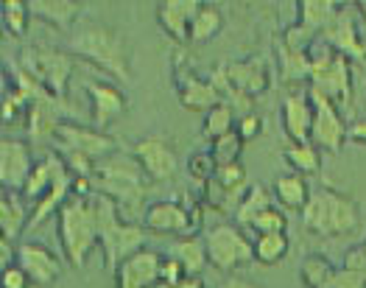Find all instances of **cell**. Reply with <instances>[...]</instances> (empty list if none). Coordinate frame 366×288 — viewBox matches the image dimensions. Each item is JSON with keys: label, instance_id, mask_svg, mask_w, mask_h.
I'll use <instances>...</instances> for the list:
<instances>
[{"label": "cell", "instance_id": "47", "mask_svg": "<svg viewBox=\"0 0 366 288\" xmlns=\"http://www.w3.org/2000/svg\"><path fill=\"white\" fill-rule=\"evenodd\" d=\"M157 288H204V283H202L199 277H184L182 283H177V286H162V283H159Z\"/></svg>", "mask_w": 366, "mask_h": 288}, {"label": "cell", "instance_id": "25", "mask_svg": "<svg viewBox=\"0 0 366 288\" xmlns=\"http://www.w3.org/2000/svg\"><path fill=\"white\" fill-rule=\"evenodd\" d=\"M338 9H341V3H333V0H300L297 3V11H300L297 23L319 36L325 31V26L336 17Z\"/></svg>", "mask_w": 366, "mask_h": 288}, {"label": "cell", "instance_id": "43", "mask_svg": "<svg viewBox=\"0 0 366 288\" xmlns=\"http://www.w3.org/2000/svg\"><path fill=\"white\" fill-rule=\"evenodd\" d=\"M263 126V121H260V115H254V112H249V115H241V121H238V134L246 140H252L257 131Z\"/></svg>", "mask_w": 366, "mask_h": 288}, {"label": "cell", "instance_id": "39", "mask_svg": "<svg viewBox=\"0 0 366 288\" xmlns=\"http://www.w3.org/2000/svg\"><path fill=\"white\" fill-rule=\"evenodd\" d=\"M184 277H187V272H184V266L177 257H162V266H159V283L162 286H177V283H182Z\"/></svg>", "mask_w": 366, "mask_h": 288}, {"label": "cell", "instance_id": "31", "mask_svg": "<svg viewBox=\"0 0 366 288\" xmlns=\"http://www.w3.org/2000/svg\"><path fill=\"white\" fill-rule=\"evenodd\" d=\"M221 9L213 3H202L196 20H193V29H190V42H207L213 39L215 34L221 31Z\"/></svg>", "mask_w": 366, "mask_h": 288}, {"label": "cell", "instance_id": "33", "mask_svg": "<svg viewBox=\"0 0 366 288\" xmlns=\"http://www.w3.org/2000/svg\"><path fill=\"white\" fill-rule=\"evenodd\" d=\"M29 11L31 3L26 0H3L0 3V14H3V26L11 36H23L29 29Z\"/></svg>", "mask_w": 366, "mask_h": 288}, {"label": "cell", "instance_id": "11", "mask_svg": "<svg viewBox=\"0 0 366 288\" xmlns=\"http://www.w3.org/2000/svg\"><path fill=\"white\" fill-rule=\"evenodd\" d=\"M54 146H56V152H79V154H84L90 160L101 162L107 157H112L118 143L107 131H95V129H84L61 121L56 126V134H54Z\"/></svg>", "mask_w": 366, "mask_h": 288}, {"label": "cell", "instance_id": "12", "mask_svg": "<svg viewBox=\"0 0 366 288\" xmlns=\"http://www.w3.org/2000/svg\"><path fill=\"white\" fill-rule=\"evenodd\" d=\"M36 162L31 160V146L23 140H11V137H3L0 143V182L6 191L20 193L26 179L31 177Z\"/></svg>", "mask_w": 366, "mask_h": 288}, {"label": "cell", "instance_id": "19", "mask_svg": "<svg viewBox=\"0 0 366 288\" xmlns=\"http://www.w3.org/2000/svg\"><path fill=\"white\" fill-rule=\"evenodd\" d=\"M87 96H90L92 104V121H95L98 129L109 126L115 118H121L123 112H126V96L121 93V87H115V84L90 81L87 84Z\"/></svg>", "mask_w": 366, "mask_h": 288}, {"label": "cell", "instance_id": "28", "mask_svg": "<svg viewBox=\"0 0 366 288\" xmlns=\"http://www.w3.org/2000/svg\"><path fill=\"white\" fill-rule=\"evenodd\" d=\"M272 204H274V199H272L269 188H263V185H249V191H246L244 202L238 204L235 216H238V222L244 227H252L254 219H257L263 210H269Z\"/></svg>", "mask_w": 366, "mask_h": 288}, {"label": "cell", "instance_id": "32", "mask_svg": "<svg viewBox=\"0 0 366 288\" xmlns=\"http://www.w3.org/2000/svg\"><path fill=\"white\" fill-rule=\"evenodd\" d=\"M333 274H336V269L325 255H307L302 260V280L307 288H327Z\"/></svg>", "mask_w": 366, "mask_h": 288}, {"label": "cell", "instance_id": "41", "mask_svg": "<svg viewBox=\"0 0 366 288\" xmlns=\"http://www.w3.org/2000/svg\"><path fill=\"white\" fill-rule=\"evenodd\" d=\"M0 286L3 288H29L31 277L20 269V266H9V269H3V274H0Z\"/></svg>", "mask_w": 366, "mask_h": 288}, {"label": "cell", "instance_id": "18", "mask_svg": "<svg viewBox=\"0 0 366 288\" xmlns=\"http://www.w3.org/2000/svg\"><path fill=\"white\" fill-rule=\"evenodd\" d=\"M282 126L291 143H310L313 126V104L307 93H288L282 101Z\"/></svg>", "mask_w": 366, "mask_h": 288}, {"label": "cell", "instance_id": "6", "mask_svg": "<svg viewBox=\"0 0 366 288\" xmlns=\"http://www.w3.org/2000/svg\"><path fill=\"white\" fill-rule=\"evenodd\" d=\"M307 59H310V84L319 87L336 106H347L352 101L350 59L341 56L322 39H316L307 48Z\"/></svg>", "mask_w": 366, "mask_h": 288}, {"label": "cell", "instance_id": "27", "mask_svg": "<svg viewBox=\"0 0 366 288\" xmlns=\"http://www.w3.org/2000/svg\"><path fill=\"white\" fill-rule=\"evenodd\" d=\"M0 229L3 241H14L26 229V207L17 196H11V191H3L0 196Z\"/></svg>", "mask_w": 366, "mask_h": 288}, {"label": "cell", "instance_id": "10", "mask_svg": "<svg viewBox=\"0 0 366 288\" xmlns=\"http://www.w3.org/2000/svg\"><path fill=\"white\" fill-rule=\"evenodd\" d=\"M355 3H341V9L336 11V17L325 26V31L319 34L322 42H327L333 51H338L341 56H347L350 62H366V42L358 26L361 20L355 17Z\"/></svg>", "mask_w": 366, "mask_h": 288}, {"label": "cell", "instance_id": "7", "mask_svg": "<svg viewBox=\"0 0 366 288\" xmlns=\"http://www.w3.org/2000/svg\"><path fill=\"white\" fill-rule=\"evenodd\" d=\"M23 70L45 87L48 96L61 98L64 90H67L70 73H73V59L64 51L36 45V48H26L23 51Z\"/></svg>", "mask_w": 366, "mask_h": 288}, {"label": "cell", "instance_id": "37", "mask_svg": "<svg viewBox=\"0 0 366 288\" xmlns=\"http://www.w3.org/2000/svg\"><path fill=\"white\" fill-rule=\"evenodd\" d=\"M285 227H288L285 213H282L277 204H272L269 210H263V213L254 219L252 229H254L257 235H272V232H285Z\"/></svg>", "mask_w": 366, "mask_h": 288}, {"label": "cell", "instance_id": "22", "mask_svg": "<svg viewBox=\"0 0 366 288\" xmlns=\"http://www.w3.org/2000/svg\"><path fill=\"white\" fill-rule=\"evenodd\" d=\"M61 168V157L59 154H48L45 160H39L34 165V171H31V177L26 179V185H23V199H29V202H42L51 188H54V182H56V174H59Z\"/></svg>", "mask_w": 366, "mask_h": 288}, {"label": "cell", "instance_id": "23", "mask_svg": "<svg viewBox=\"0 0 366 288\" xmlns=\"http://www.w3.org/2000/svg\"><path fill=\"white\" fill-rule=\"evenodd\" d=\"M31 11L39 14L42 20H48L51 26H59L61 31H73L81 20V3L76 0H34L31 3Z\"/></svg>", "mask_w": 366, "mask_h": 288}, {"label": "cell", "instance_id": "38", "mask_svg": "<svg viewBox=\"0 0 366 288\" xmlns=\"http://www.w3.org/2000/svg\"><path fill=\"white\" fill-rule=\"evenodd\" d=\"M187 168H190V177H196V179H202V182H210L215 177V171H218V165H215L210 152H196V154H190Z\"/></svg>", "mask_w": 366, "mask_h": 288}, {"label": "cell", "instance_id": "14", "mask_svg": "<svg viewBox=\"0 0 366 288\" xmlns=\"http://www.w3.org/2000/svg\"><path fill=\"white\" fill-rule=\"evenodd\" d=\"M143 224L152 232H174V235H196L199 224L182 202H154L143 210Z\"/></svg>", "mask_w": 366, "mask_h": 288}, {"label": "cell", "instance_id": "5", "mask_svg": "<svg viewBox=\"0 0 366 288\" xmlns=\"http://www.w3.org/2000/svg\"><path fill=\"white\" fill-rule=\"evenodd\" d=\"M358 204L355 199L336 193L330 188H322V191L310 193L305 210H302V224L305 229L316 232V235H347L358 227Z\"/></svg>", "mask_w": 366, "mask_h": 288}, {"label": "cell", "instance_id": "8", "mask_svg": "<svg viewBox=\"0 0 366 288\" xmlns=\"http://www.w3.org/2000/svg\"><path fill=\"white\" fill-rule=\"evenodd\" d=\"M307 98L313 104V126H310V143L319 149V152H327V154H338L344 140H347V131L350 126L344 124L338 106L325 96L319 87L310 84Z\"/></svg>", "mask_w": 366, "mask_h": 288}, {"label": "cell", "instance_id": "42", "mask_svg": "<svg viewBox=\"0 0 366 288\" xmlns=\"http://www.w3.org/2000/svg\"><path fill=\"white\" fill-rule=\"evenodd\" d=\"M344 266H347V269H355V272H361V274H366V241L355 244V247L344 255Z\"/></svg>", "mask_w": 366, "mask_h": 288}, {"label": "cell", "instance_id": "40", "mask_svg": "<svg viewBox=\"0 0 366 288\" xmlns=\"http://www.w3.org/2000/svg\"><path fill=\"white\" fill-rule=\"evenodd\" d=\"M327 288H366V274L344 266V269H336V274H333Z\"/></svg>", "mask_w": 366, "mask_h": 288}, {"label": "cell", "instance_id": "4", "mask_svg": "<svg viewBox=\"0 0 366 288\" xmlns=\"http://www.w3.org/2000/svg\"><path fill=\"white\" fill-rule=\"evenodd\" d=\"M95 216H98V244L104 247L109 269H118L126 257L143 249L146 244L143 227L123 222L121 207L109 196H95Z\"/></svg>", "mask_w": 366, "mask_h": 288}, {"label": "cell", "instance_id": "30", "mask_svg": "<svg viewBox=\"0 0 366 288\" xmlns=\"http://www.w3.org/2000/svg\"><path fill=\"white\" fill-rule=\"evenodd\" d=\"M254 247V260L263 266H274L288 255V238L285 232H272V235H257L252 241Z\"/></svg>", "mask_w": 366, "mask_h": 288}, {"label": "cell", "instance_id": "16", "mask_svg": "<svg viewBox=\"0 0 366 288\" xmlns=\"http://www.w3.org/2000/svg\"><path fill=\"white\" fill-rule=\"evenodd\" d=\"M17 266L36 286H51L59 277V257L39 241H26L17 247Z\"/></svg>", "mask_w": 366, "mask_h": 288}, {"label": "cell", "instance_id": "48", "mask_svg": "<svg viewBox=\"0 0 366 288\" xmlns=\"http://www.w3.org/2000/svg\"><path fill=\"white\" fill-rule=\"evenodd\" d=\"M355 11H358V20H361V29L366 31V0L355 3Z\"/></svg>", "mask_w": 366, "mask_h": 288}, {"label": "cell", "instance_id": "36", "mask_svg": "<svg viewBox=\"0 0 366 288\" xmlns=\"http://www.w3.org/2000/svg\"><path fill=\"white\" fill-rule=\"evenodd\" d=\"M241 149H244V137H241L238 131H229V134H224V137L213 140V152H210V154H213L215 165L221 168V165H232V162H238Z\"/></svg>", "mask_w": 366, "mask_h": 288}, {"label": "cell", "instance_id": "34", "mask_svg": "<svg viewBox=\"0 0 366 288\" xmlns=\"http://www.w3.org/2000/svg\"><path fill=\"white\" fill-rule=\"evenodd\" d=\"M285 160L297 168V174H316L319 171V149L313 143H291L285 149Z\"/></svg>", "mask_w": 366, "mask_h": 288}, {"label": "cell", "instance_id": "21", "mask_svg": "<svg viewBox=\"0 0 366 288\" xmlns=\"http://www.w3.org/2000/svg\"><path fill=\"white\" fill-rule=\"evenodd\" d=\"M179 101H182V106L193 109V112H199V109L210 112L221 104V96H218L213 81H204L196 73H190V76L179 79Z\"/></svg>", "mask_w": 366, "mask_h": 288}, {"label": "cell", "instance_id": "3", "mask_svg": "<svg viewBox=\"0 0 366 288\" xmlns=\"http://www.w3.org/2000/svg\"><path fill=\"white\" fill-rule=\"evenodd\" d=\"M146 174L143 168L137 165V160H129L123 154H112L107 160H101L95 165V174H92V182L95 188L101 191V196H109L121 213H134L143 207L146 202V193H149V185H146Z\"/></svg>", "mask_w": 366, "mask_h": 288}, {"label": "cell", "instance_id": "1", "mask_svg": "<svg viewBox=\"0 0 366 288\" xmlns=\"http://www.w3.org/2000/svg\"><path fill=\"white\" fill-rule=\"evenodd\" d=\"M70 51L95 62V67H104L107 73H112L115 79L129 81L132 70H129V48L121 31H115L107 23L98 20H81L73 31H70Z\"/></svg>", "mask_w": 366, "mask_h": 288}, {"label": "cell", "instance_id": "46", "mask_svg": "<svg viewBox=\"0 0 366 288\" xmlns=\"http://www.w3.org/2000/svg\"><path fill=\"white\" fill-rule=\"evenodd\" d=\"M218 288H260V286H254V283H246V280H241V277H227L224 283Z\"/></svg>", "mask_w": 366, "mask_h": 288}, {"label": "cell", "instance_id": "44", "mask_svg": "<svg viewBox=\"0 0 366 288\" xmlns=\"http://www.w3.org/2000/svg\"><path fill=\"white\" fill-rule=\"evenodd\" d=\"M347 137L355 140V143H366V121H355L347 131Z\"/></svg>", "mask_w": 366, "mask_h": 288}, {"label": "cell", "instance_id": "35", "mask_svg": "<svg viewBox=\"0 0 366 288\" xmlns=\"http://www.w3.org/2000/svg\"><path fill=\"white\" fill-rule=\"evenodd\" d=\"M232 124H235L232 106H229L227 101H221L215 109H210V112L204 115V134H207L210 140H218V137H224V134L232 131Z\"/></svg>", "mask_w": 366, "mask_h": 288}, {"label": "cell", "instance_id": "26", "mask_svg": "<svg viewBox=\"0 0 366 288\" xmlns=\"http://www.w3.org/2000/svg\"><path fill=\"white\" fill-rule=\"evenodd\" d=\"M310 188L302 174H282L274 182V202H280L288 210H305Z\"/></svg>", "mask_w": 366, "mask_h": 288}, {"label": "cell", "instance_id": "45", "mask_svg": "<svg viewBox=\"0 0 366 288\" xmlns=\"http://www.w3.org/2000/svg\"><path fill=\"white\" fill-rule=\"evenodd\" d=\"M0 266H3V269L14 266V263H11V241H3V244H0Z\"/></svg>", "mask_w": 366, "mask_h": 288}, {"label": "cell", "instance_id": "17", "mask_svg": "<svg viewBox=\"0 0 366 288\" xmlns=\"http://www.w3.org/2000/svg\"><path fill=\"white\" fill-rule=\"evenodd\" d=\"M199 9H202L199 0H162L157 6V20L165 34L174 36L177 42H190V29Z\"/></svg>", "mask_w": 366, "mask_h": 288}, {"label": "cell", "instance_id": "13", "mask_svg": "<svg viewBox=\"0 0 366 288\" xmlns=\"http://www.w3.org/2000/svg\"><path fill=\"white\" fill-rule=\"evenodd\" d=\"M132 154H134V160H137V165L143 168V174L149 179L165 182V179H174L177 177L179 162H177L174 149L162 137H146V140H140Z\"/></svg>", "mask_w": 366, "mask_h": 288}, {"label": "cell", "instance_id": "20", "mask_svg": "<svg viewBox=\"0 0 366 288\" xmlns=\"http://www.w3.org/2000/svg\"><path fill=\"white\" fill-rule=\"evenodd\" d=\"M224 70H227L229 84H232V87L246 98L263 93V90H266V84H269V79H266V67H263L260 59L229 62V64H224Z\"/></svg>", "mask_w": 366, "mask_h": 288}, {"label": "cell", "instance_id": "24", "mask_svg": "<svg viewBox=\"0 0 366 288\" xmlns=\"http://www.w3.org/2000/svg\"><path fill=\"white\" fill-rule=\"evenodd\" d=\"M171 257H177L184 266L187 277H199L202 269L207 266V244L199 235H184L177 244H171Z\"/></svg>", "mask_w": 366, "mask_h": 288}, {"label": "cell", "instance_id": "9", "mask_svg": "<svg viewBox=\"0 0 366 288\" xmlns=\"http://www.w3.org/2000/svg\"><path fill=\"white\" fill-rule=\"evenodd\" d=\"M204 244H207V257L215 269H238L254 260V247L252 241L244 235V229L232 224H215L207 229L204 235Z\"/></svg>", "mask_w": 366, "mask_h": 288}, {"label": "cell", "instance_id": "15", "mask_svg": "<svg viewBox=\"0 0 366 288\" xmlns=\"http://www.w3.org/2000/svg\"><path fill=\"white\" fill-rule=\"evenodd\" d=\"M159 266H162V257L154 249L143 247L140 252L129 255L115 269L118 288H157L159 286Z\"/></svg>", "mask_w": 366, "mask_h": 288}, {"label": "cell", "instance_id": "2", "mask_svg": "<svg viewBox=\"0 0 366 288\" xmlns=\"http://www.w3.org/2000/svg\"><path fill=\"white\" fill-rule=\"evenodd\" d=\"M56 232L67 263L81 269L98 244L95 196H70L56 213Z\"/></svg>", "mask_w": 366, "mask_h": 288}, {"label": "cell", "instance_id": "29", "mask_svg": "<svg viewBox=\"0 0 366 288\" xmlns=\"http://www.w3.org/2000/svg\"><path fill=\"white\" fill-rule=\"evenodd\" d=\"M277 56H280L282 79H288V81L310 79V59H307V51H294V48H288L285 42H280V45H277Z\"/></svg>", "mask_w": 366, "mask_h": 288}]
</instances>
